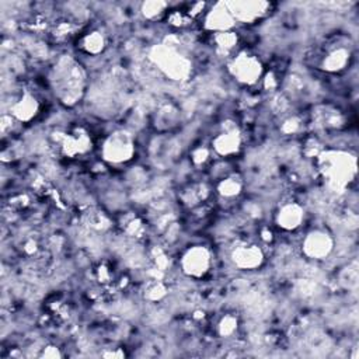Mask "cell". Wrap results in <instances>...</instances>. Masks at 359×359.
I'll return each mask as SVG.
<instances>
[{
    "label": "cell",
    "mask_w": 359,
    "mask_h": 359,
    "mask_svg": "<svg viewBox=\"0 0 359 359\" xmlns=\"http://www.w3.org/2000/svg\"><path fill=\"white\" fill-rule=\"evenodd\" d=\"M49 87L65 107L77 105L87 93V72L72 55L59 56L48 73Z\"/></svg>",
    "instance_id": "1"
},
{
    "label": "cell",
    "mask_w": 359,
    "mask_h": 359,
    "mask_svg": "<svg viewBox=\"0 0 359 359\" xmlns=\"http://www.w3.org/2000/svg\"><path fill=\"white\" fill-rule=\"evenodd\" d=\"M316 163L327 187L335 192L346 189L356 178V157L348 150L324 149Z\"/></svg>",
    "instance_id": "2"
},
{
    "label": "cell",
    "mask_w": 359,
    "mask_h": 359,
    "mask_svg": "<svg viewBox=\"0 0 359 359\" xmlns=\"http://www.w3.org/2000/svg\"><path fill=\"white\" fill-rule=\"evenodd\" d=\"M153 65L170 80L185 81L192 74V62L180 45L163 42L151 48L149 53Z\"/></svg>",
    "instance_id": "3"
},
{
    "label": "cell",
    "mask_w": 359,
    "mask_h": 359,
    "mask_svg": "<svg viewBox=\"0 0 359 359\" xmlns=\"http://www.w3.org/2000/svg\"><path fill=\"white\" fill-rule=\"evenodd\" d=\"M136 154L135 135L126 128H116L104 136L100 144V156L109 165H125Z\"/></svg>",
    "instance_id": "4"
},
{
    "label": "cell",
    "mask_w": 359,
    "mask_h": 359,
    "mask_svg": "<svg viewBox=\"0 0 359 359\" xmlns=\"http://www.w3.org/2000/svg\"><path fill=\"white\" fill-rule=\"evenodd\" d=\"M227 70L238 84L247 87L259 84L265 74L261 59L248 50H237L231 55Z\"/></svg>",
    "instance_id": "5"
},
{
    "label": "cell",
    "mask_w": 359,
    "mask_h": 359,
    "mask_svg": "<svg viewBox=\"0 0 359 359\" xmlns=\"http://www.w3.org/2000/svg\"><path fill=\"white\" fill-rule=\"evenodd\" d=\"M178 266L184 276L199 280L210 272L213 266V252L208 245L192 244L181 251Z\"/></svg>",
    "instance_id": "6"
},
{
    "label": "cell",
    "mask_w": 359,
    "mask_h": 359,
    "mask_svg": "<svg viewBox=\"0 0 359 359\" xmlns=\"http://www.w3.org/2000/svg\"><path fill=\"white\" fill-rule=\"evenodd\" d=\"M212 154L217 158H233L236 157L243 147V133L237 122L224 121L219 130L212 136L209 144Z\"/></svg>",
    "instance_id": "7"
},
{
    "label": "cell",
    "mask_w": 359,
    "mask_h": 359,
    "mask_svg": "<svg viewBox=\"0 0 359 359\" xmlns=\"http://www.w3.org/2000/svg\"><path fill=\"white\" fill-rule=\"evenodd\" d=\"M335 248L334 236L324 227H313L304 233L300 241L302 254L311 261L327 259Z\"/></svg>",
    "instance_id": "8"
},
{
    "label": "cell",
    "mask_w": 359,
    "mask_h": 359,
    "mask_svg": "<svg viewBox=\"0 0 359 359\" xmlns=\"http://www.w3.org/2000/svg\"><path fill=\"white\" fill-rule=\"evenodd\" d=\"M352 60V48L345 41H334L325 45L317 59V66L325 73L337 74L344 72Z\"/></svg>",
    "instance_id": "9"
},
{
    "label": "cell",
    "mask_w": 359,
    "mask_h": 359,
    "mask_svg": "<svg viewBox=\"0 0 359 359\" xmlns=\"http://www.w3.org/2000/svg\"><path fill=\"white\" fill-rule=\"evenodd\" d=\"M57 136H55V144L59 147L60 153L66 157L74 158L87 154L91 147V136L87 129L83 126L73 128L69 132H57Z\"/></svg>",
    "instance_id": "10"
},
{
    "label": "cell",
    "mask_w": 359,
    "mask_h": 359,
    "mask_svg": "<svg viewBox=\"0 0 359 359\" xmlns=\"http://www.w3.org/2000/svg\"><path fill=\"white\" fill-rule=\"evenodd\" d=\"M230 261L240 271H257L265 262V251L257 243L241 241L231 248Z\"/></svg>",
    "instance_id": "11"
},
{
    "label": "cell",
    "mask_w": 359,
    "mask_h": 359,
    "mask_svg": "<svg viewBox=\"0 0 359 359\" xmlns=\"http://www.w3.org/2000/svg\"><path fill=\"white\" fill-rule=\"evenodd\" d=\"M41 111V101L31 90H21L17 93L10 105L8 115H11L18 123H28L38 116Z\"/></svg>",
    "instance_id": "12"
},
{
    "label": "cell",
    "mask_w": 359,
    "mask_h": 359,
    "mask_svg": "<svg viewBox=\"0 0 359 359\" xmlns=\"http://www.w3.org/2000/svg\"><path fill=\"white\" fill-rule=\"evenodd\" d=\"M306 219V210L303 205L296 201H286L280 203L273 215L275 226L286 233L299 230Z\"/></svg>",
    "instance_id": "13"
},
{
    "label": "cell",
    "mask_w": 359,
    "mask_h": 359,
    "mask_svg": "<svg viewBox=\"0 0 359 359\" xmlns=\"http://www.w3.org/2000/svg\"><path fill=\"white\" fill-rule=\"evenodd\" d=\"M237 24H254L268 15L271 4L266 1H226Z\"/></svg>",
    "instance_id": "14"
},
{
    "label": "cell",
    "mask_w": 359,
    "mask_h": 359,
    "mask_svg": "<svg viewBox=\"0 0 359 359\" xmlns=\"http://www.w3.org/2000/svg\"><path fill=\"white\" fill-rule=\"evenodd\" d=\"M203 28L212 34L234 31L237 22L234 21L226 3H215L202 17Z\"/></svg>",
    "instance_id": "15"
},
{
    "label": "cell",
    "mask_w": 359,
    "mask_h": 359,
    "mask_svg": "<svg viewBox=\"0 0 359 359\" xmlns=\"http://www.w3.org/2000/svg\"><path fill=\"white\" fill-rule=\"evenodd\" d=\"M344 114L332 105H318L313 111L311 122L323 130H335L344 125Z\"/></svg>",
    "instance_id": "16"
},
{
    "label": "cell",
    "mask_w": 359,
    "mask_h": 359,
    "mask_svg": "<svg viewBox=\"0 0 359 359\" xmlns=\"http://www.w3.org/2000/svg\"><path fill=\"white\" fill-rule=\"evenodd\" d=\"M212 187L208 182H194L188 184L185 188H182L180 194V201L184 206L189 209H196L210 198L212 195Z\"/></svg>",
    "instance_id": "17"
},
{
    "label": "cell",
    "mask_w": 359,
    "mask_h": 359,
    "mask_svg": "<svg viewBox=\"0 0 359 359\" xmlns=\"http://www.w3.org/2000/svg\"><path fill=\"white\" fill-rule=\"evenodd\" d=\"M215 182H216L215 184L216 195L224 202L236 201L243 194V189H244L243 178L238 174H236L234 171Z\"/></svg>",
    "instance_id": "18"
},
{
    "label": "cell",
    "mask_w": 359,
    "mask_h": 359,
    "mask_svg": "<svg viewBox=\"0 0 359 359\" xmlns=\"http://www.w3.org/2000/svg\"><path fill=\"white\" fill-rule=\"evenodd\" d=\"M181 119L180 109L172 102H163L157 107L153 118V125L158 132L174 129Z\"/></svg>",
    "instance_id": "19"
},
{
    "label": "cell",
    "mask_w": 359,
    "mask_h": 359,
    "mask_svg": "<svg viewBox=\"0 0 359 359\" xmlns=\"http://www.w3.org/2000/svg\"><path fill=\"white\" fill-rule=\"evenodd\" d=\"M77 45L83 53L88 56H97L104 52L107 46V38L100 29H91L79 38Z\"/></svg>",
    "instance_id": "20"
},
{
    "label": "cell",
    "mask_w": 359,
    "mask_h": 359,
    "mask_svg": "<svg viewBox=\"0 0 359 359\" xmlns=\"http://www.w3.org/2000/svg\"><path fill=\"white\" fill-rule=\"evenodd\" d=\"M212 43L217 52L230 55L236 50L238 45V35L236 31L216 32V34H212Z\"/></svg>",
    "instance_id": "21"
},
{
    "label": "cell",
    "mask_w": 359,
    "mask_h": 359,
    "mask_svg": "<svg viewBox=\"0 0 359 359\" xmlns=\"http://www.w3.org/2000/svg\"><path fill=\"white\" fill-rule=\"evenodd\" d=\"M170 6L165 1H144L140 4V13L147 21H157L167 17Z\"/></svg>",
    "instance_id": "22"
},
{
    "label": "cell",
    "mask_w": 359,
    "mask_h": 359,
    "mask_svg": "<svg viewBox=\"0 0 359 359\" xmlns=\"http://www.w3.org/2000/svg\"><path fill=\"white\" fill-rule=\"evenodd\" d=\"M238 330V318L233 313H227L222 316L216 323V332L222 338H230L237 334Z\"/></svg>",
    "instance_id": "23"
},
{
    "label": "cell",
    "mask_w": 359,
    "mask_h": 359,
    "mask_svg": "<svg viewBox=\"0 0 359 359\" xmlns=\"http://www.w3.org/2000/svg\"><path fill=\"white\" fill-rule=\"evenodd\" d=\"M212 156L213 154H212V150L209 146H196L192 149L189 158H191L192 165L199 168V167H205L209 163Z\"/></svg>",
    "instance_id": "24"
},
{
    "label": "cell",
    "mask_w": 359,
    "mask_h": 359,
    "mask_svg": "<svg viewBox=\"0 0 359 359\" xmlns=\"http://www.w3.org/2000/svg\"><path fill=\"white\" fill-rule=\"evenodd\" d=\"M167 293V289L161 280H153L144 289V297L150 302H160Z\"/></svg>",
    "instance_id": "25"
},
{
    "label": "cell",
    "mask_w": 359,
    "mask_h": 359,
    "mask_svg": "<svg viewBox=\"0 0 359 359\" xmlns=\"http://www.w3.org/2000/svg\"><path fill=\"white\" fill-rule=\"evenodd\" d=\"M302 119L296 115H287L280 125V130L285 135H296L302 129Z\"/></svg>",
    "instance_id": "26"
},
{
    "label": "cell",
    "mask_w": 359,
    "mask_h": 359,
    "mask_svg": "<svg viewBox=\"0 0 359 359\" xmlns=\"http://www.w3.org/2000/svg\"><path fill=\"white\" fill-rule=\"evenodd\" d=\"M39 356H41V358H60V356H62V352H60V349H59L57 346H55V345H48V346L41 348Z\"/></svg>",
    "instance_id": "27"
},
{
    "label": "cell",
    "mask_w": 359,
    "mask_h": 359,
    "mask_svg": "<svg viewBox=\"0 0 359 359\" xmlns=\"http://www.w3.org/2000/svg\"><path fill=\"white\" fill-rule=\"evenodd\" d=\"M101 355H102V356H105V358H121V356H125V352H123V351H121L119 348H115V351L102 352Z\"/></svg>",
    "instance_id": "28"
}]
</instances>
